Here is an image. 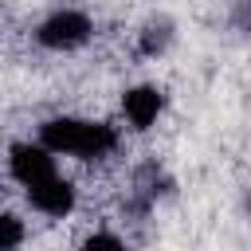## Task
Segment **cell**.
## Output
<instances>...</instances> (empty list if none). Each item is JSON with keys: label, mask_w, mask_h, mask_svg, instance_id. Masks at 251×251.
I'll return each mask as SVG.
<instances>
[{"label": "cell", "mask_w": 251, "mask_h": 251, "mask_svg": "<svg viewBox=\"0 0 251 251\" xmlns=\"http://www.w3.org/2000/svg\"><path fill=\"white\" fill-rule=\"evenodd\" d=\"M94 31H98V24H94V16L86 8L59 4L31 27V43L39 51H47V55H78V51H86L94 43Z\"/></svg>", "instance_id": "6da1fadb"}, {"label": "cell", "mask_w": 251, "mask_h": 251, "mask_svg": "<svg viewBox=\"0 0 251 251\" xmlns=\"http://www.w3.org/2000/svg\"><path fill=\"white\" fill-rule=\"evenodd\" d=\"M165 110H169V94L157 78L126 82L118 90V102H114V118L126 133H153L165 122Z\"/></svg>", "instance_id": "7a4b0ae2"}, {"label": "cell", "mask_w": 251, "mask_h": 251, "mask_svg": "<svg viewBox=\"0 0 251 251\" xmlns=\"http://www.w3.org/2000/svg\"><path fill=\"white\" fill-rule=\"evenodd\" d=\"M20 196H24V212H27V216H39V220H47V224H67V220H75L78 208H82V188H78V180H75L67 169H59L55 176L39 180L35 188H27V192H20Z\"/></svg>", "instance_id": "3957f363"}, {"label": "cell", "mask_w": 251, "mask_h": 251, "mask_svg": "<svg viewBox=\"0 0 251 251\" xmlns=\"http://www.w3.org/2000/svg\"><path fill=\"white\" fill-rule=\"evenodd\" d=\"M59 169H63L59 157H55L39 137H20V141H12V145L4 149V180H8L12 188H20V192L35 188L39 180L55 176Z\"/></svg>", "instance_id": "277c9868"}, {"label": "cell", "mask_w": 251, "mask_h": 251, "mask_svg": "<svg viewBox=\"0 0 251 251\" xmlns=\"http://www.w3.org/2000/svg\"><path fill=\"white\" fill-rule=\"evenodd\" d=\"M31 247V220L24 208L0 204V251H27Z\"/></svg>", "instance_id": "5b68a950"}, {"label": "cell", "mask_w": 251, "mask_h": 251, "mask_svg": "<svg viewBox=\"0 0 251 251\" xmlns=\"http://www.w3.org/2000/svg\"><path fill=\"white\" fill-rule=\"evenodd\" d=\"M75 251H133V243L114 224H90V227H82Z\"/></svg>", "instance_id": "8992f818"}]
</instances>
